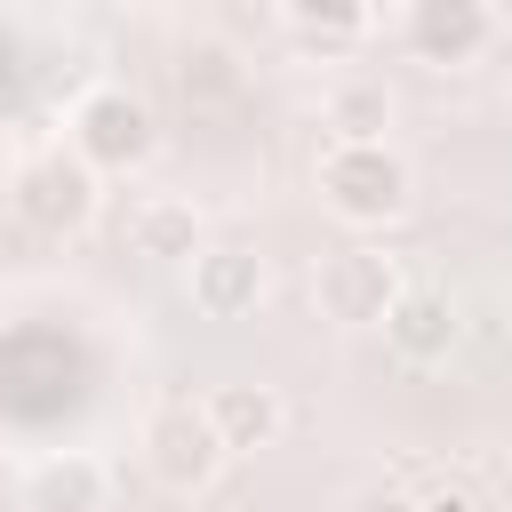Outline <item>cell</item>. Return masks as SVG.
<instances>
[{
	"label": "cell",
	"mask_w": 512,
	"mask_h": 512,
	"mask_svg": "<svg viewBox=\"0 0 512 512\" xmlns=\"http://www.w3.org/2000/svg\"><path fill=\"white\" fill-rule=\"evenodd\" d=\"M408 296V272H400V256H384L376 240H352V248H328L320 264H312V304H320V320H336V328H384V312Z\"/></svg>",
	"instance_id": "obj_4"
},
{
	"label": "cell",
	"mask_w": 512,
	"mask_h": 512,
	"mask_svg": "<svg viewBox=\"0 0 512 512\" xmlns=\"http://www.w3.org/2000/svg\"><path fill=\"white\" fill-rule=\"evenodd\" d=\"M312 184H320V208L352 232H384L416 200V168L400 160V144H328L312 160Z\"/></svg>",
	"instance_id": "obj_1"
},
{
	"label": "cell",
	"mask_w": 512,
	"mask_h": 512,
	"mask_svg": "<svg viewBox=\"0 0 512 512\" xmlns=\"http://www.w3.org/2000/svg\"><path fill=\"white\" fill-rule=\"evenodd\" d=\"M416 512H488V504H480V488L464 472H440V480L416 488Z\"/></svg>",
	"instance_id": "obj_14"
},
{
	"label": "cell",
	"mask_w": 512,
	"mask_h": 512,
	"mask_svg": "<svg viewBox=\"0 0 512 512\" xmlns=\"http://www.w3.org/2000/svg\"><path fill=\"white\" fill-rule=\"evenodd\" d=\"M280 24H288V40H304V48H352V40L376 32V8H360V0H288Z\"/></svg>",
	"instance_id": "obj_13"
},
{
	"label": "cell",
	"mask_w": 512,
	"mask_h": 512,
	"mask_svg": "<svg viewBox=\"0 0 512 512\" xmlns=\"http://www.w3.org/2000/svg\"><path fill=\"white\" fill-rule=\"evenodd\" d=\"M320 120H328V144H392L400 96H392L376 72H352V80H336V88H328Z\"/></svg>",
	"instance_id": "obj_11"
},
{
	"label": "cell",
	"mask_w": 512,
	"mask_h": 512,
	"mask_svg": "<svg viewBox=\"0 0 512 512\" xmlns=\"http://www.w3.org/2000/svg\"><path fill=\"white\" fill-rule=\"evenodd\" d=\"M104 488H112V472H104L96 456H80V448L40 456V464L24 472V504H32V512H96Z\"/></svg>",
	"instance_id": "obj_12"
},
{
	"label": "cell",
	"mask_w": 512,
	"mask_h": 512,
	"mask_svg": "<svg viewBox=\"0 0 512 512\" xmlns=\"http://www.w3.org/2000/svg\"><path fill=\"white\" fill-rule=\"evenodd\" d=\"M264 288H272V272H264V256L248 240H208L184 264V296H192L200 320H248L264 304Z\"/></svg>",
	"instance_id": "obj_6"
},
{
	"label": "cell",
	"mask_w": 512,
	"mask_h": 512,
	"mask_svg": "<svg viewBox=\"0 0 512 512\" xmlns=\"http://www.w3.org/2000/svg\"><path fill=\"white\" fill-rule=\"evenodd\" d=\"M64 128H72L64 144H72L96 176H128V168H144V160L160 152V120H152V104H144L128 80H96V88L72 104Z\"/></svg>",
	"instance_id": "obj_2"
},
{
	"label": "cell",
	"mask_w": 512,
	"mask_h": 512,
	"mask_svg": "<svg viewBox=\"0 0 512 512\" xmlns=\"http://www.w3.org/2000/svg\"><path fill=\"white\" fill-rule=\"evenodd\" d=\"M144 464H152V480H160L168 496H200V488L224 480L232 448L216 440V424H208L200 400H160V408L144 416Z\"/></svg>",
	"instance_id": "obj_5"
},
{
	"label": "cell",
	"mask_w": 512,
	"mask_h": 512,
	"mask_svg": "<svg viewBox=\"0 0 512 512\" xmlns=\"http://www.w3.org/2000/svg\"><path fill=\"white\" fill-rule=\"evenodd\" d=\"M8 208H16L32 232L64 240V232H88V224H96V208H104V176H96L72 144H48V152H32V160L8 176Z\"/></svg>",
	"instance_id": "obj_3"
},
{
	"label": "cell",
	"mask_w": 512,
	"mask_h": 512,
	"mask_svg": "<svg viewBox=\"0 0 512 512\" xmlns=\"http://www.w3.org/2000/svg\"><path fill=\"white\" fill-rule=\"evenodd\" d=\"M456 336H464V320H456V296H448V288H416V280H408V296L384 312V344H392L400 360H416V368L448 360Z\"/></svg>",
	"instance_id": "obj_8"
},
{
	"label": "cell",
	"mask_w": 512,
	"mask_h": 512,
	"mask_svg": "<svg viewBox=\"0 0 512 512\" xmlns=\"http://www.w3.org/2000/svg\"><path fill=\"white\" fill-rule=\"evenodd\" d=\"M200 408H208V424H216V440H224L232 456L272 448L280 424H288V400H280L272 384H216V392H200Z\"/></svg>",
	"instance_id": "obj_10"
},
{
	"label": "cell",
	"mask_w": 512,
	"mask_h": 512,
	"mask_svg": "<svg viewBox=\"0 0 512 512\" xmlns=\"http://www.w3.org/2000/svg\"><path fill=\"white\" fill-rule=\"evenodd\" d=\"M120 240H128V256H144V264H192V256L208 248V224H200V208H192V200L152 192V200H136V208H128Z\"/></svg>",
	"instance_id": "obj_9"
},
{
	"label": "cell",
	"mask_w": 512,
	"mask_h": 512,
	"mask_svg": "<svg viewBox=\"0 0 512 512\" xmlns=\"http://www.w3.org/2000/svg\"><path fill=\"white\" fill-rule=\"evenodd\" d=\"M504 40V16L488 8V0H416L408 8V48L424 56V64H480L488 48Z\"/></svg>",
	"instance_id": "obj_7"
},
{
	"label": "cell",
	"mask_w": 512,
	"mask_h": 512,
	"mask_svg": "<svg viewBox=\"0 0 512 512\" xmlns=\"http://www.w3.org/2000/svg\"><path fill=\"white\" fill-rule=\"evenodd\" d=\"M336 512H416V488H400V480H360Z\"/></svg>",
	"instance_id": "obj_15"
}]
</instances>
